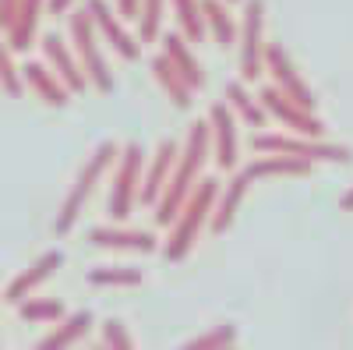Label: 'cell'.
<instances>
[{
	"label": "cell",
	"mask_w": 353,
	"mask_h": 350,
	"mask_svg": "<svg viewBox=\"0 0 353 350\" xmlns=\"http://www.w3.org/2000/svg\"><path fill=\"white\" fill-rule=\"evenodd\" d=\"M209 153H212L209 121H194L191 131H188V138H184V145H181V153H176V163H173V170H170V181H166V188L159 191L156 206H152L156 223H163V226L173 223V216L181 213V206H184V198H188V195L194 191V184L201 181L205 163H209Z\"/></svg>",
	"instance_id": "6da1fadb"
},
{
	"label": "cell",
	"mask_w": 353,
	"mask_h": 350,
	"mask_svg": "<svg viewBox=\"0 0 353 350\" xmlns=\"http://www.w3.org/2000/svg\"><path fill=\"white\" fill-rule=\"evenodd\" d=\"M216 195H219V181L209 177V181H198L194 191L184 198L181 213H176L173 223H170V237H166V244H163V255H166L170 262H181V258L194 248V241L201 237V230L209 226Z\"/></svg>",
	"instance_id": "7a4b0ae2"
},
{
	"label": "cell",
	"mask_w": 353,
	"mask_h": 350,
	"mask_svg": "<svg viewBox=\"0 0 353 350\" xmlns=\"http://www.w3.org/2000/svg\"><path fill=\"white\" fill-rule=\"evenodd\" d=\"M68 32H71V50H74L78 64H81V71H85V78H88V89L110 96V93L117 89V81H113V71H110V64H106L103 50H99L103 39H99L96 25H92V18H88L85 8H81V11H74V8L68 11Z\"/></svg>",
	"instance_id": "3957f363"
},
{
	"label": "cell",
	"mask_w": 353,
	"mask_h": 350,
	"mask_svg": "<svg viewBox=\"0 0 353 350\" xmlns=\"http://www.w3.org/2000/svg\"><path fill=\"white\" fill-rule=\"evenodd\" d=\"M117 153H121V145H117V142H99L96 153L85 159V166L78 170L74 184L68 188V198L61 202V213H57V223H53L57 233H68V230L78 223L81 209L88 206V198H92V191H96V184L103 181V173L113 166Z\"/></svg>",
	"instance_id": "277c9868"
},
{
	"label": "cell",
	"mask_w": 353,
	"mask_h": 350,
	"mask_svg": "<svg viewBox=\"0 0 353 350\" xmlns=\"http://www.w3.org/2000/svg\"><path fill=\"white\" fill-rule=\"evenodd\" d=\"M251 149L254 153H286V156H301V159H311V163H350L353 159V149L350 145H339V142H325V138H311V135H279V131H258L251 138Z\"/></svg>",
	"instance_id": "5b68a950"
},
{
	"label": "cell",
	"mask_w": 353,
	"mask_h": 350,
	"mask_svg": "<svg viewBox=\"0 0 353 350\" xmlns=\"http://www.w3.org/2000/svg\"><path fill=\"white\" fill-rule=\"evenodd\" d=\"M141 170H145V149L138 142H128L113 159V184H110V220L124 223L131 209L138 206V188H141Z\"/></svg>",
	"instance_id": "8992f818"
},
{
	"label": "cell",
	"mask_w": 353,
	"mask_h": 350,
	"mask_svg": "<svg viewBox=\"0 0 353 350\" xmlns=\"http://www.w3.org/2000/svg\"><path fill=\"white\" fill-rule=\"evenodd\" d=\"M237 57L244 81H258L265 75V0H244V14L237 25Z\"/></svg>",
	"instance_id": "52a82bcc"
},
{
	"label": "cell",
	"mask_w": 353,
	"mask_h": 350,
	"mask_svg": "<svg viewBox=\"0 0 353 350\" xmlns=\"http://www.w3.org/2000/svg\"><path fill=\"white\" fill-rule=\"evenodd\" d=\"M258 103H261L265 113H269L272 121H279L283 128L297 131V135H311V138H325V124L314 117V110L293 103L286 93L276 89V85H265V89L258 93Z\"/></svg>",
	"instance_id": "ba28073f"
},
{
	"label": "cell",
	"mask_w": 353,
	"mask_h": 350,
	"mask_svg": "<svg viewBox=\"0 0 353 350\" xmlns=\"http://www.w3.org/2000/svg\"><path fill=\"white\" fill-rule=\"evenodd\" d=\"M85 11H88V18H92L99 39L117 57H124V61H138V57H141V43H138V36L128 32V25H124L121 14H117V8H110L106 0H85Z\"/></svg>",
	"instance_id": "9c48e42d"
},
{
	"label": "cell",
	"mask_w": 353,
	"mask_h": 350,
	"mask_svg": "<svg viewBox=\"0 0 353 350\" xmlns=\"http://www.w3.org/2000/svg\"><path fill=\"white\" fill-rule=\"evenodd\" d=\"M265 71L272 75V85H276V89L286 93L293 103H301V106H307V110L318 106V99H314V93H311V85L304 81V75L297 71V64L290 61V53H286L283 43H265Z\"/></svg>",
	"instance_id": "30bf717a"
},
{
	"label": "cell",
	"mask_w": 353,
	"mask_h": 350,
	"mask_svg": "<svg viewBox=\"0 0 353 350\" xmlns=\"http://www.w3.org/2000/svg\"><path fill=\"white\" fill-rule=\"evenodd\" d=\"M209 138H212V156L219 163V170H237L241 159V131H237V113L226 103H212L209 106Z\"/></svg>",
	"instance_id": "8fae6325"
},
{
	"label": "cell",
	"mask_w": 353,
	"mask_h": 350,
	"mask_svg": "<svg viewBox=\"0 0 353 350\" xmlns=\"http://www.w3.org/2000/svg\"><path fill=\"white\" fill-rule=\"evenodd\" d=\"M43 61L53 68L57 78L68 85L71 96H81V93L88 89V78H85L78 57H74V50H71V43H68L64 36H57V32H46V36H43Z\"/></svg>",
	"instance_id": "7c38bea8"
},
{
	"label": "cell",
	"mask_w": 353,
	"mask_h": 350,
	"mask_svg": "<svg viewBox=\"0 0 353 350\" xmlns=\"http://www.w3.org/2000/svg\"><path fill=\"white\" fill-rule=\"evenodd\" d=\"M176 153H181V145H176L173 138H163V142L156 145L152 163L141 170V188H138V202H141V206H156L159 191H163L166 181H170V170H173V163H176Z\"/></svg>",
	"instance_id": "4fadbf2b"
},
{
	"label": "cell",
	"mask_w": 353,
	"mask_h": 350,
	"mask_svg": "<svg viewBox=\"0 0 353 350\" xmlns=\"http://www.w3.org/2000/svg\"><path fill=\"white\" fill-rule=\"evenodd\" d=\"M88 244L106 248V251H134V255L156 251V237L149 230H128V226H92L88 230Z\"/></svg>",
	"instance_id": "5bb4252c"
},
{
	"label": "cell",
	"mask_w": 353,
	"mask_h": 350,
	"mask_svg": "<svg viewBox=\"0 0 353 350\" xmlns=\"http://www.w3.org/2000/svg\"><path fill=\"white\" fill-rule=\"evenodd\" d=\"M251 188V177L241 170H233V181L219 184V195H216V206H212V216H209V230L212 233H226L233 226V220H237V209H241V202Z\"/></svg>",
	"instance_id": "9a60e30c"
},
{
	"label": "cell",
	"mask_w": 353,
	"mask_h": 350,
	"mask_svg": "<svg viewBox=\"0 0 353 350\" xmlns=\"http://www.w3.org/2000/svg\"><path fill=\"white\" fill-rule=\"evenodd\" d=\"M314 163L301 159V156H286V153H258V159H251L244 166V173L251 181H265V177H311Z\"/></svg>",
	"instance_id": "2e32d148"
},
{
	"label": "cell",
	"mask_w": 353,
	"mask_h": 350,
	"mask_svg": "<svg viewBox=\"0 0 353 350\" xmlns=\"http://www.w3.org/2000/svg\"><path fill=\"white\" fill-rule=\"evenodd\" d=\"M61 266H64V255H61V251H43L25 273H18V276L8 283L4 298H8V301H25L28 294H36V290H39L57 269H61Z\"/></svg>",
	"instance_id": "e0dca14e"
},
{
	"label": "cell",
	"mask_w": 353,
	"mask_h": 350,
	"mask_svg": "<svg viewBox=\"0 0 353 350\" xmlns=\"http://www.w3.org/2000/svg\"><path fill=\"white\" fill-rule=\"evenodd\" d=\"M21 81H25V89H28V93H36L46 106H68V103H71L68 85L53 75L50 64H39V61L21 64Z\"/></svg>",
	"instance_id": "ac0fdd59"
},
{
	"label": "cell",
	"mask_w": 353,
	"mask_h": 350,
	"mask_svg": "<svg viewBox=\"0 0 353 350\" xmlns=\"http://www.w3.org/2000/svg\"><path fill=\"white\" fill-rule=\"evenodd\" d=\"M163 53H166V61L181 71V78L191 85L194 93H201L205 89V71H201V61L194 57V50H191V43L181 36V32H166L163 36Z\"/></svg>",
	"instance_id": "d6986e66"
},
{
	"label": "cell",
	"mask_w": 353,
	"mask_h": 350,
	"mask_svg": "<svg viewBox=\"0 0 353 350\" xmlns=\"http://www.w3.org/2000/svg\"><path fill=\"white\" fill-rule=\"evenodd\" d=\"M201 18H205V32L212 36L219 50L237 46V18L230 14L226 0H201Z\"/></svg>",
	"instance_id": "ffe728a7"
},
{
	"label": "cell",
	"mask_w": 353,
	"mask_h": 350,
	"mask_svg": "<svg viewBox=\"0 0 353 350\" xmlns=\"http://www.w3.org/2000/svg\"><path fill=\"white\" fill-rule=\"evenodd\" d=\"M152 78L159 81V89L166 93V99L176 106V110H188L194 103V89L181 78V71H176L170 61H166V53L152 57Z\"/></svg>",
	"instance_id": "44dd1931"
},
{
	"label": "cell",
	"mask_w": 353,
	"mask_h": 350,
	"mask_svg": "<svg viewBox=\"0 0 353 350\" xmlns=\"http://www.w3.org/2000/svg\"><path fill=\"white\" fill-rule=\"evenodd\" d=\"M92 329V315L88 311H74L61 322H53V329L39 340L43 350H64V347H74L78 340H85V333Z\"/></svg>",
	"instance_id": "7402d4cb"
},
{
	"label": "cell",
	"mask_w": 353,
	"mask_h": 350,
	"mask_svg": "<svg viewBox=\"0 0 353 350\" xmlns=\"http://www.w3.org/2000/svg\"><path fill=\"white\" fill-rule=\"evenodd\" d=\"M226 106L237 113V121L248 124V128H265V106L258 103V96H251L244 89V81H230L226 85Z\"/></svg>",
	"instance_id": "603a6c76"
},
{
	"label": "cell",
	"mask_w": 353,
	"mask_h": 350,
	"mask_svg": "<svg viewBox=\"0 0 353 350\" xmlns=\"http://www.w3.org/2000/svg\"><path fill=\"white\" fill-rule=\"evenodd\" d=\"M173 4V18H176V32L188 43H201L205 36V18H201V0H170Z\"/></svg>",
	"instance_id": "cb8c5ba5"
},
{
	"label": "cell",
	"mask_w": 353,
	"mask_h": 350,
	"mask_svg": "<svg viewBox=\"0 0 353 350\" xmlns=\"http://www.w3.org/2000/svg\"><path fill=\"white\" fill-rule=\"evenodd\" d=\"M18 315L21 322H32V326H53L64 318V304L57 298H32L28 294L25 301H18Z\"/></svg>",
	"instance_id": "d4e9b609"
},
{
	"label": "cell",
	"mask_w": 353,
	"mask_h": 350,
	"mask_svg": "<svg viewBox=\"0 0 353 350\" xmlns=\"http://www.w3.org/2000/svg\"><path fill=\"white\" fill-rule=\"evenodd\" d=\"M170 0H141L138 4V43H156L163 32V18H166Z\"/></svg>",
	"instance_id": "484cf974"
},
{
	"label": "cell",
	"mask_w": 353,
	"mask_h": 350,
	"mask_svg": "<svg viewBox=\"0 0 353 350\" xmlns=\"http://www.w3.org/2000/svg\"><path fill=\"white\" fill-rule=\"evenodd\" d=\"M92 286H141V269L134 266H96L85 276Z\"/></svg>",
	"instance_id": "4316f807"
},
{
	"label": "cell",
	"mask_w": 353,
	"mask_h": 350,
	"mask_svg": "<svg viewBox=\"0 0 353 350\" xmlns=\"http://www.w3.org/2000/svg\"><path fill=\"white\" fill-rule=\"evenodd\" d=\"M0 89H4L11 99H18V96L25 93L21 68L14 64V50H11V43H0Z\"/></svg>",
	"instance_id": "83f0119b"
},
{
	"label": "cell",
	"mask_w": 353,
	"mask_h": 350,
	"mask_svg": "<svg viewBox=\"0 0 353 350\" xmlns=\"http://www.w3.org/2000/svg\"><path fill=\"white\" fill-rule=\"evenodd\" d=\"M237 343V326H230V322H219L212 329H205L201 336H194L188 343V350H226Z\"/></svg>",
	"instance_id": "f1b7e54d"
},
{
	"label": "cell",
	"mask_w": 353,
	"mask_h": 350,
	"mask_svg": "<svg viewBox=\"0 0 353 350\" xmlns=\"http://www.w3.org/2000/svg\"><path fill=\"white\" fill-rule=\"evenodd\" d=\"M103 347H110V350H131L134 347V336L128 333V326L121 318H106L103 322Z\"/></svg>",
	"instance_id": "f546056e"
},
{
	"label": "cell",
	"mask_w": 353,
	"mask_h": 350,
	"mask_svg": "<svg viewBox=\"0 0 353 350\" xmlns=\"http://www.w3.org/2000/svg\"><path fill=\"white\" fill-rule=\"evenodd\" d=\"M18 11H21V0H0V28H4V32H11Z\"/></svg>",
	"instance_id": "4dcf8cb0"
},
{
	"label": "cell",
	"mask_w": 353,
	"mask_h": 350,
	"mask_svg": "<svg viewBox=\"0 0 353 350\" xmlns=\"http://www.w3.org/2000/svg\"><path fill=\"white\" fill-rule=\"evenodd\" d=\"M138 4H141V0H117V14H121V18L128 21V18H134V14H138Z\"/></svg>",
	"instance_id": "1f68e13d"
},
{
	"label": "cell",
	"mask_w": 353,
	"mask_h": 350,
	"mask_svg": "<svg viewBox=\"0 0 353 350\" xmlns=\"http://www.w3.org/2000/svg\"><path fill=\"white\" fill-rule=\"evenodd\" d=\"M46 8H50V14H68L74 8V0H46Z\"/></svg>",
	"instance_id": "d6a6232c"
},
{
	"label": "cell",
	"mask_w": 353,
	"mask_h": 350,
	"mask_svg": "<svg viewBox=\"0 0 353 350\" xmlns=\"http://www.w3.org/2000/svg\"><path fill=\"white\" fill-rule=\"evenodd\" d=\"M339 209H343V213H353V184L343 191V198H339Z\"/></svg>",
	"instance_id": "836d02e7"
},
{
	"label": "cell",
	"mask_w": 353,
	"mask_h": 350,
	"mask_svg": "<svg viewBox=\"0 0 353 350\" xmlns=\"http://www.w3.org/2000/svg\"><path fill=\"white\" fill-rule=\"evenodd\" d=\"M226 4H244V0H226Z\"/></svg>",
	"instance_id": "e575fe53"
}]
</instances>
